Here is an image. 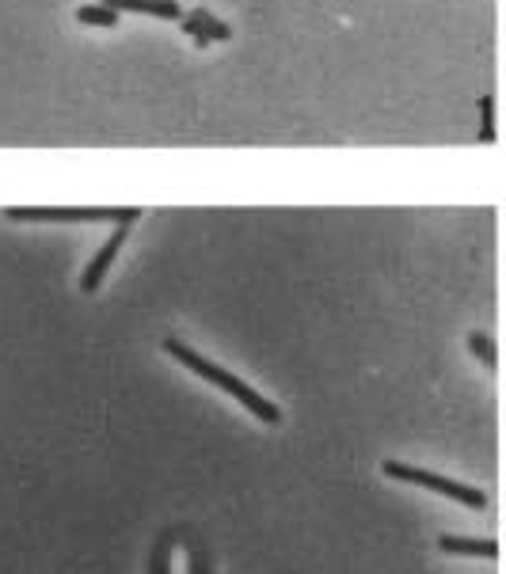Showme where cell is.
I'll return each instance as SVG.
<instances>
[{"instance_id":"2","label":"cell","mask_w":506,"mask_h":574,"mask_svg":"<svg viewBox=\"0 0 506 574\" xmlns=\"http://www.w3.org/2000/svg\"><path fill=\"white\" fill-rule=\"evenodd\" d=\"M385 476L415 483V487H427V491H434V495H446V498H453V502H461V506H476V510H484L487 506L484 491H476V487H468V483H453V479L438 476V472H427V468L400 464V460H385Z\"/></svg>"},{"instance_id":"7","label":"cell","mask_w":506,"mask_h":574,"mask_svg":"<svg viewBox=\"0 0 506 574\" xmlns=\"http://www.w3.org/2000/svg\"><path fill=\"white\" fill-rule=\"evenodd\" d=\"M438 548L453 555H480V559H495L499 555L495 540H472V536H453V533L438 536Z\"/></svg>"},{"instance_id":"5","label":"cell","mask_w":506,"mask_h":574,"mask_svg":"<svg viewBox=\"0 0 506 574\" xmlns=\"http://www.w3.org/2000/svg\"><path fill=\"white\" fill-rule=\"evenodd\" d=\"M122 240H126V225H118V229L111 232V240L96 251V259H92L88 270L80 274V289H84V293H96V289L103 286V278H107V270L115 263V255L122 251Z\"/></svg>"},{"instance_id":"6","label":"cell","mask_w":506,"mask_h":574,"mask_svg":"<svg viewBox=\"0 0 506 574\" xmlns=\"http://www.w3.org/2000/svg\"><path fill=\"white\" fill-rule=\"evenodd\" d=\"M111 12H145V16H160V20H183V8L176 0H99Z\"/></svg>"},{"instance_id":"4","label":"cell","mask_w":506,"mask_h":574,"mask_svg":"<svg viewBox=\"0 0 506 574\" xmlns=\"http://www.w3.org/2000/svg\"><path fill=\"white\" fill-rule=\"evenodd\" d=\"M179 27H183V35H191L198 46L233 39V27H229L225 20H217L214 12H206V8H195L191 16H183V20H179Z\"/></svg>"},{"instance_id":"10","label":"cell","mask_w":506,"mask_h":574,"mask_svg":"<svg viewBox=\"0 0 506 574\" xmlns=\"http://www.w3.org/2000/svg\"><path fill=\"white\" fill-rule=\"evenodd\" d=\"M480 111H484V130H480V137H484V141H495V126H491V122H495V96H484L480 99Z\"/></svg>"},{"instance_id":"1","label":"cell","mask_w":506,"mask_h":574,"mask_svg":"<svg viewBox=\"0 0 506 574\" xmlns=\"http://www.w3.org/2000/svg\"><path fill=\"white\" fill-rule=\"evenodd\" d=\"M164 354H172L179 365H187V369H191V373H198L202 381H210V384H217L221 392H229L240 407H248V411H252L255 419L271 422V426H278V422H282V407H278V403H271L263 392H255L252 384L240 381L236 373H229V369L214 365L210 358H202V354H198V350H191L183 339H164Z\"/></svg>"},{"instance_id":"8","label":"cell","mask_w":506,"mask_h":574,"mask_svg":"<svg viewBox=\"0 0 506 574\" xmlns=\"http://www.w3.org/2000/svg\"><path fill=\"white\" fill-rule=\"evenodd\" d=\"M77 23H84V27H118L122 16L111 12V8H103V4H80Z\"/></svg>"},{"instance_id":"9","label":"cell","mask_w":506,"mask_h":574,"mask_svg":"<svg viewBox=\"0 0 506 574\" xmlns=\"http://www.w3.org/2000/svg\"><path fill=\"white\" fill-rule=\"evenodd\" d=\"M468 350H472L487 369H495V365H499V350H495V343H491L487 335H480V331H476V335H468Z\"/></svg>"},{"instance_id":"3","label":"cell","mask_w":506,"mask_h":574,"mask_svg":"<svg viewBox=\"0 0 506 574\" xmlns=\"http://www.w3.org/2000/svg\"><path fill=\"white\" fill-rule=\"evenodd\" d=\"M141 210H8V221H115V225H130L137 221Z\"/></svg>"}]
</instances>
